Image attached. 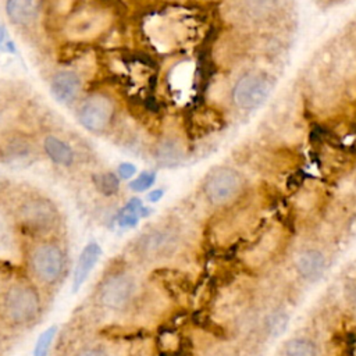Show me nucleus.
<instances>
[{"label": "nucleus", "instance_id": "obj_1", "mask_svg": "<svg viewBox=\"0 0 356 356\" xmlns=\"http://www.w3.org/2000/svg\"><path fill=\"white\" fill-rule=\"evenodd\" d=\"M140 281L131 261L114 259L103 270L93 298L99 307L111 313H128L140 299Z\"/></svg>", "mask_w": 356, "mask_h": 356}, {"label": "nucleus", "instance_id": "obj_2", "mask_svg": "<svg viewBox=\"0 0 356 356\" xmlns=\"http://www.w3.org/2000/svg\"><path fill=\"white\" fill-rule=\"evenodd\" d=\"M42 314V295L31 278H14L0 291V320L4 325L17 330L32 328Z\"/></svg>", "mask_w": 356, "mask_h": 356}, {"label": "nucleus", "instance_id": "obj_3", "mask_svg": "<svg viewBox=\"0 0 356 356\" xmlns=\"http://www.w3.org/2000/svg\"><path fill=\"white\" fill-rule=\"evenodd\" d=\"M182 245V234L175 225H154L132 241L129 254L134 261L131 263L140 267H160L175 259Z\"/></svg>", "mask_w": 356, "mask_h": 356}, {"label": "nucleus", "instance_id": "obj_4", "mask_svg": "<svg viewBox=\"0 0 356 356\" xmlns=\"http://www.w3.org/2000/svg\"><path fill=\"white\" fill-rule=\"evenodd\" d=\"M29 278L42 289L57 288L68 271V260L64 248L53 239H39L25 256Z\"/></svg>", "mask_w": 356, "mask_h": 356}, {"label": "nucleus", "instance_id": "obj_5", "mask_svg": "<svg viewBox=\"0 0 356 356\" xmlns=\"http://www.w3.org/2000/svg\"><path fill=\"white\" fill-rule=\"evenodd\" d=\"M15 221L25 235L44 239L58 227L60 213L51 200L43 196H33L19 203L15 211Z\"/></svg>", "mask_w": 356, "mask_h": 356}, {"label": "nucleus", "instance_id": "obj_6", "mask_svg": "<svg viewBox=\"0 0 356 356\" xmlns=\"http://www.w3.org/2000/svg\"><path fill=\"white\" fill-rule=\"evenodd\" d=\"M330 253L317 245H306L295 252L291 261L293 275L303 285L318 282L330 270Z\"/></svg>", "mask_w": 356, "mask_h": 356}, {"label": "nucleus", "instance_id": "obj_7", "mask_svg": "<svg viewBox=\"0 0 356 356\" xmlns=\"http://www.w3.org/2000/svg\"><path fill=\"white\" fill-rule=\"evenodd\" d=\"M271 92V82L260 74L242 75L234 89L232 100L242 110H253L261 106Z\"/></svg>", "mask_w": 356, "mask_h": 356}, {"label": "nucleus", "instance_id": "obj_8", "mask_svg": "<svg viewBox=\"0 0 356 356\" xmlns=\"http://www.w3.org/2000/svg\"><path fill=\"white\" fill-rule=\"evenodd\" d=\"M242 178L232 168H218L209 175L204 184V196L213 206H224L239 193Z\"/></svg>", "mask_w": 356, "mask_h": 356}, {"label": "nucleus", "instance_id": "obj_9", "mask_svg": "<svg viewBox=\"0 0 356 356\" xmlns=\"http://www.w3.org/2000/svg\"><path fill=\"white\" fill-rule=\"evenodd\" d=\"M113 117L111 100L103 95H93L88 97L78 111L79 122L92 132L104 129Z\"/></svg>", "mask_w": 356, "mask_h": 356}, {"label": "nucleus", "instance_id": "obj_10", "mask_svg": "<svg viewBox=\"0 0 356 356\" xmlns=\"http://www.w3.org/2000/svg\"><path fill=\"white\" fill-rule=\"evenodd\" d=\"M277 356H323V348L314 337L296 334L281 345Z\"/></svg>", "mask_w": 356, "mask_h": 356}, {"label": "nucleus", "instance_id": "obj_11", "mask_svg": "<svg viewBox=\"0 0 356 356\" xmlns=\"http://www.w3.org/2000/svg\"><path fill=\"white\" fill-rule=\"evenodd\" d=\"M102 254V248L96 242H89L81 252L72 275V291L76 292L88 280L90 271Z\"/></svg>", "mask_w": 356, "mask_h": 356}, {"label": "nucleus", "instance_id": "obj_12", "mask_svg": "<svg viewBox=\"0 0 356 356\" xmlns=\"http://www.w3.org/2000/svg\"><path fill=\"white\" fill-rule=\"evenodd\" d=\"M81 89V79L72 71L57 72L50 83L51 95L61 103H71Z\"/></svg>", "mask_w": 356, "mask_h": 356}, {"label": "nucleus", "instance_id": "obj_13", "mask_svg": "<svg viewBox=\"0 0 356 356\" xmlns=\"http://www.w3.org/2000/svg\"><path fill=\"white\" fill-rule=\"evenodd\" d=\"M6 11L8 18L17 25L32 22L39 11L38 0H7Z\"/></svg>", "mask_w": 356, "mask_h": 356}, {"label": "nucleus", "instance_id": "obj_14", "mask_svg": "<svg viewBox=\"0 0 356 356\" xmlns=\"http://www.w3.org/2000/svg\"><path fill=\"white\" fill-rule=\"evenodd\" d=\"M43 149L49 159L58 165H71L74 161V150L60 138L49 135L43 139Z\"/></svg>", "mask_w": 356, "mask_h": 356}, {"label": "nucleus", "instance_id": "obj_15", "mask_svg": "<svg viewBox=\"0 0 356 356\" xmlns=\"http://www.w3.org/2000/svg\"><path fill=\"white\" fill-rule=\"evenodd\" d=\"M93 184L96 189L104 196H113L120 189V179L114 172H100L93 175Z\"/></svg>", "mask_w": 356, "mask_h": 356}, {"label": "nucleus", "instance_id": "obj_16", "mask_svg": "<svg viewBox=\"0 0 356 356\" xmlns=\"http://www.w3.org/2000/svg\"><path fill=\"white\" fill-rule=\"evenodd\" d=\"M157 159L160 163L171 165L181 159V149L174 140H165L157 149Z\"/></svg>", "mask_w": 356, "mask_h": 356}, {"label": "nucleus", "instance_id": "obj_17", "mask_svg": "<svg viewBox=\"0 0 356 356\" xmlns=\"http://www.w3.org/2000/svg\"><path fill=\"white\" fill-rule=\"evenodd\" d=\"M56 332H57V328L54 325H51L40 334V337L36 341L35 349H33V356H47L51 342L56 337Z\"/></svg>", "mask_w": 356, "mask_h": 356}, {"label": "nucleus", "instance_id": "obj_18", "mask_svg": "<svg viewBox=\"0 0 356 356\" xmlns=\"http://www.w3.org/2000/svg\"><path fill=\"white\" fill-rule=\"evenodd\" d=\"M156 181V172L153 171H143L140 172L134 181H131L129 188L134 192H145L147 191Z\"/></svg>", "mask_w": 356, "mask_h": 356}, {"label": "nucleus", "instance_id": "obj_19", "mask_svg": "<svg viewBox=\"0 0 356 356\" xmlns=\"http://www.w3.org/2000/svg\"><path fill=\"white\" fill-rule=\"evenodd\" d=\"M74 356H111V353L100 345H88L79 348Z\"/></svg>", "mask_w": 356, "mask_h": 356}, {"label": "nucleus", "instance_id": "obj_20", "mask_svg": "<svg viewBox=\"0 0 356 356\" xmlns=\"http://www.w3.org/2000/svg\"><path fill=\"white\" fill-rule=\"evenodd\" d=\"M117 172L122 179H129L136 174V167L131 163H122L118 165Z\"/></svg>", "mask_w": 356, "mask_h": 356}, {"label": "nucleus", "instance_id": "obj_21", "mask_svg": "<svg viewBox=\"0 0 356 356\" xmlns=\"http://www.w3.org/2000/svg\"><path fill=\"white\" fill-rule=\"evenodd\" d=\"M163 193H164L163 189H153L147 193V200L152 202V203H156L163 197Z\"/></svg>", "mask_w": 356, "mask_h": 356}, {"label": "nucleus", "instance_id": "obj_22", "mask_svg": "<svg viewBox=\"0 0 356 356\" xmlns=\"http://www.w3.org/2000/svg\"><path fill=\"white\" fill-rule=\"evenodd\" d=\"M4 36H6V32H4V28L3 26H0V43L3 42V39H4Z\"/></svg>", "mask_w": 356, "mask_h": 356}, {"label": "nucleus", "instance_id": "obj_23", "mask_svg": "<svg viewBox=\"0 0 356 356\" xmlns=\"http://www.w3.org/2000/svg\"><path fill=\"white\" fill-rule=\"evenodd\" d=\"M1 350H3V337H1V332H0V355H1Z\"/></svg>", "mask_w": 356, "mask_h": 356}]
</instances>
